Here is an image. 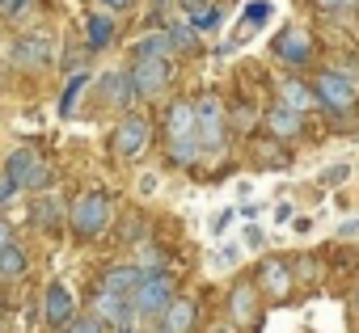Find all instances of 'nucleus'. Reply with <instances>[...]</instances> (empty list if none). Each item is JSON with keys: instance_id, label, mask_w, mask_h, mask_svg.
Instances as JSON below:
<instances>
[{"instance_id": "25", "label": "nucleus", "mask_w": 359, "mask_h": 333, "mask_svg": "<svg viewBox=\"0 0 359 333\" xmlns=\"http://www.w3.org/2000/svg\"><path fill=\"white\" fill-rule=\"evenodd\" d=\"M114 245L140 249V245H144V220H140V215H127V220L118 224V241H114Z\"/></svg>"}, {"instance_id": "39", "label": "nucleus", "mask_w": 359, "mask_h": 333, "mask_svg": "<svg viewBox=\"0 0 359 333\" xmlns=\"http://www.w3.org/2000/svg\"><path fill=\"white\" fill-rule=\"evenodd\" d=\"M245 245L258 249V245H262V228H245Z\"/></svg>"}, {"instance_id": "32", "label": "nucleus", "mask_w": 359, "mask_h": 333, "mask_svg": "<svg viewBox=\"0 0 359 333\" xmlns=\"http://www.w3.org/2000/svg\"><path fill=\"white\" fill-rule=\"evenodd\" d=\"M351 178V164H330V169L321 173V186H342Z\"/></svg>"}, {"instance_id": "10", "label": "nucleus", "mask_w": 359, "mask_h": 333, "mask_svg": "<svg viewBox=\"0 0 359 333\" xmlns=\"http://www.w3.org/2000/svg\"><path fill=\"white\" fill-rule=\"evenodd\" d=\"M304 118H309V114H296V110L283 106V101H271V106L262 110V127H266V135L279 139V143L304 139Z\"/></svg>"}, {"instance_id": "33", "label": "nucleus", "mask_w": 359, "mask_h": 333, "mask_svg": "<svg viewBox=\"0 0 359 333\" xmlns=\"http://www.w3.org/2000/svg\"><path fill=\"white\" fill-rule=\"evenodd\" d=\"M177 5V0H152V9H148V22H161V26H169V9Z\"/></svg>"}, {"instance_id": "21", "label": "nucleus", "mask_w": 359, "mask_h": 333, "mask_svg": "<svg viewBox=\"0 0 359 333\" xmlns=\"http://www.w3.org/2000/svg\"><path fill=\"white\" fill-rule=\"evenodd\" d=\"M26 270H30V257H26V249L18 241L0 245V283H22Z\"/></svg>"}, {"instance_id": "13", "label": "nucleus", "mask_w": 359, "mask_h": 333, "mask_svg": "<svg viewBox=\"0 0 359 333\" xmlns=\"http://www.w3.org/2000/svg\"><path fill=\"white\" fill-rule=\"evenodd\" d=\"M156 325L165 333H195V325H199V299L195 295H173L169 308L156 316Z\"/></svg>"}, {"instance_id": "28", "label": "nucleus", "mask_w": 359, "mask_h": 333, "mask_svg": "<svg viewBox=\"0 0 359 333\" xmlns=\"http://www.w3.org/2000/svg\"><path fill=\"white\" fill-rule=\"evenodd\" d=\"M64 333H110V329H106L93 312H76V316L64 325Z\"/></svg>"}, {"instance_id": "37", "label": "nucleus", "mask_w": 359, "mask_h": 333, "mask_svg": "<svg viewBox=\"0 0 359 333\" xmlns=\"http://www.w3.org/2000/svg\"><path fill=\"white\" fill-rule=\"evenodd\" d=\"M262 17H266V5H262V0H254V5H250V13H245V22H250V26H258Z\"/></svg>"}, {"instance_id": "3", "label": "nucleus", "mask_w": 359, "mask_h": 333, "mask_svg": "<svg viewBox=\"0 0 359 333\" xmlns=\"http://www.w3.org/2000/svg\"><path fill=\"white\" fill-rule=\"evenodd\" d=\"M195 135H199L203 156L224 152V143H229V114H224L220 93H199L195 97Z\"/></svg>"}, {"instance_id": "18", "label": "nucleus", "mask_w": 359, "mask_h": 333, "mask_svg": "<svg viewBox=\"0 0 359 333\" xmlns=\"http://www.w3.org/2000/svg\"><path fill=\"white\" fill-rule=\"evenodd\" d=\"M177 135H195V101L187 97H173L165 106V139H177Z\"/></svg>"}, {"instance_id": "6", "label": "nucleus", "mask_w": 359, "mask_h": 333, "mask_svg": "<svg viewBox=\"0 0 359 333\" xmlns=\"http://www.w3.org/2000/svg\"><path fill=\"white\" fill-rule=\"evenodd\" d=\"M5 178L18 190H47L51 186V169H47V160L34 148H13L5 156Z\"/></svg>"}, {"instance_id": "43", "label": "nucleus", "mask_w": 359, "mask_h": 333, "mask_svg": "<svg viewBox=\"0 0 359 333\" xmlns=\"http://www.w3.org/2000/svg\"><path fill=\"white\" fill-rule=\"evenodd\" d=\"M351 308H355V316H359V287L351 291Z\"/></svg>"}, {"instance_id": "22", "label": "nucleus", "mask_w": 359, "mask_h": 333, "mask_svg": "<svg viewBox=\"0 0 359 333\" xmlns=\"http://www.w3.org/2000/svg\"><path fill=\"white\" fill-rule=\"evenodd\" d=\"M131 55H148V59H173V38H169V30H148L140 43H135V51Z\"/></svg>"}, {"instance_id": "11", "label": "nucleus", "mask_w": 359, "mask_h": 333, "mask_svg": "<svg viewBox=\"0 0 359 333\" xmlns=\"http://www.w3.org/2000/svg\"><path fill=\"white\" fill-rule=\"evenodd\" d=\"M72 316H76V295H72V287L60 283V278H51L47 291H43V320H47L55 333H64V325H68Z\"/></svg>"}, {"instance_id": "40", "label": "nucleus", "mask_w": 359, "mask_h": 333, "mask_svg": "<svg viewBox=\"0 0 359 333\" xmlns=\"http://www.w3.org/2000/svg\"><path fill=\"white\" fill-rule=\"evenodd\" d=\"M275 220H279V224H287V220H292V203H279V211H275Z\"/></svg>"}, {"instance_id": "9", "label": "nucleus", "mask_w": 359, "mask_h": 333, "mask_svg": "<svg viewBox=\"0 0 359 333\" xmlns=\"http://www.w3.org/2000/svg\"><path fill=\"white\" fill-rule=\"evenodd\" d=\"M254 287H258L271 304H283L287 291H292V262L279 257V253L262 257V262H258V278H254Z\"/></svg>"}, {"instance_id": "35", "label": "nucleus", "mask_w": 359, "mask_h": 333, "mask_svg": "<svg viewBox=\"0 0 359 333\" xmlns=\"http://www.w3.org/2000/svg\"><path fill=\"white\" fill-rule=\"evenodd\" d=\"M216 262H220V266H237V262H241V249H237V245H224V249L216 253Z\"/></svg>"}, {"instance_id": "15", "label": "nucleus", "mask_w": 359, "mask_h": 333, "mask_svg": "<svg viewBox=\"0 0 359 333\" xmlns=\"http://www.w3.org/2000/svg\"><path fill=\"white\" fill-rule=\"evenodd\" d=\"M97 97H102V106H110V110H131L135 106V89H131V76H127V68H118V72H106L102 76V89H97Z\"/></svg>"}, {"instance_id": "2", "label": "nucleus", "mask_w": 359, "mask_h": 333, "mask_svg": "<svg viewBox=\"0 0 359 333\" xmlns=\"http://www.w3.org/2000/svg\"><path fill=\"white\" fill-rule=\"evenodd\" d=\"M313 93H317V110H325L334 122H351L359 110V89L338 68H321L313 76Z\"/></svg>"}, {"instance_id": "1", "label": "nucleus", "mask_w": 359, "mask_h": 333, "mask_svg": "<svg viewBox=\"0 0 359 333\" xmlns=\"http://www.w3.org/2000/svg\"><path fill=\"white\" fill-rule=\"evenodd\" d=\"M68 232L76 236V241H97V236H106L110 232V224H114V194L110 190H85L72 207H68Z\"/></svg>"}, {"instance_id": "36", "label": "nucleus", "mask_w": 359, "mask_h": 333, "mask_svg": "<svg viewBox=\"0 0 359 333\" xmlns=\"http://www.w3.org/2000/svg\"><path fill=\"white\" fill-rule=\"evenodd\" d=\"M355 236H359V220H346V224L334 232V241H355Z\"/></svg>"}, {"instance_id": "12", "label": "nucleus", "mask_w": 359, "mask_h": 333, "mask_svg": "<svg viewBox=\"0 0 359 333\" xmlns=\"http://www.w3.org/2000/svg\"><path fill=\"white\" fill-rule=\"evenodd\" d=\"M229 320H233V329H258L262 308H258V287L250 278L233 283V291H229Z\"/></svg>"}, {"instance_id": "20", "label": "nucleus", "mask_w": 359, "mask_h": 333, "mask_svg": "<svg viewBox=\"0 0 359 333\" xmlns=\"http://www.w3.org/2000/svg\"><path fill=\"white\" fill-rule=\"evenodd\" d=\"M110 43H114V17L102 13V9H93L85 17V51H106Z\"/></svg>"}, {"instance_id": "24", "label": "nucleus", "mask_w": 359, "mask_h": 333, "mask_svg": "<svg viewBox=\"0 0 359 333\" xmlns=\"http://www.w3.org/2000/svg\"><path fill=\"white\" fill-rule=\"evenodd\" d=\"M60 220H64V211H60L55 199H39V203L30 207V224H34V228H55Z\"/></svg>"}, {"instance_id": "16", "label": "nucleus", "mask_w": 359, "mask_h": 333, "mask_svg": "<svg viewBox=\"0 0 359 333\" xmlns=\"http://www.w3.org/2000/svg\"><path fill=\"white\" fill-rule=\"evenodd\" d=\"M275 101L292 106L296 114H313V110H317L313 80H304V76H283V80H279V97H275Z\"/></svg>"}, {"instance_id": "34", "label": "nucleus", "mask_w": 359, "mask_h": 333, "mask_svg": "<svg viewBox=\"0 0 359 333\" xmlns=\"http://www.w3.org/2000/svg\"><path fill=\"white\" fill-rule=\"evenodd\" d=\"M177 9H182L187 17H195V13H203V9H212V0H177Z\"/></svg>"}, {"instance_id": "4", "label": "nucleus", "mask_w": 359, "mask_h": 333, "mask_svg": "<svg viewBox=\"0 0 359 333\" xmlns=\"http://www.w3.org/2000/svg\"><path fill=\"white\" fill-rule=\"evenodd\" d=\"M173 295H177V274H173L169 266H156V270H144V283L131 291V308H135L144 320H156V316L169 308Z\"/></svg>"}, {"instance_id": "17", "label": "nucleus", "mask_w": 359, "mask_h": 333, "mask_svg": "<svg viewBox=\"0 0 359 333\" xmlns=\"http://www.w3.org/2000/svg\"><path fill=\"white\" fill-rule=\"evenodd\" d=\"M140 283H144V266L140 262H114L102 274V291H114V295H127V299H131V291Z\"/></svg>"}, {"instance_id": "29", "label": "nucleus", "mask_w": 359, "mask_h": 333, "mask_svg": "<svg viewBox=\"0 0 359 333\" xmlns=\"http://www.w3.org/2000/svg\"><path fill=\"white\" fill-rule=\"evenodd\" d=\"M313 5H317V13H325V17H342V13L359 9V0H313Z\"/></svg>"}, {"instance_id": "27", "label": "nucleus", "mask_w": 359, "mask_h": 333, "mask_svg": "<svg viewBox=\"0 0 359 333\" xmlns=\"http://www.w3.org/2000/svg\"><path fill=\"white\" fill-rule=\"evenodd\" d=\"M258 164H275V169H283V164H287V152L279 148V139H258Z\"/></svg>"}, {"instance_id": "38", "label": "nucleus", "mask_w": 359, "mask_h": 333, "mask_svg": "<svg viewBox=\"0 0 359 333\" xmlns=\"http://www.w3.org/2000/svg\"><path fill=\"white\" fill-rule=\"evenodd\" d=\"M13 194H18V186H13V182H9L5 173H0V207H5V203H9Z\"/></svg>"}, {"instance_id": "31", "label": "nucleus", "mask_w": 359, "mask_h": 333, "mask_svg": "<svg viewBox=\"0 0 359 333\" xmlns=\"http://www.w3.org/2000/svg\"><path fill=\"white\" fill-rule=\"evenodd\" d=\"M93 5H102V13H110V17L135 13V0H93Z\"/></svg>"}, {"instance_id": "30", "label": "nucleus", "mask_w": 359, "mask_h": 333, "mask_svg": "<svg viewBox=\"0 0 359 333\" xmlns=\"http://www.w3.org/2000/svg\"><path fill=\"white\" fill-rule=\"evenodd\" d=\"M30 5H34V0H5V5H0V17H5V22H18V17H26Z\"/></svg>"}, {"instance_id": "5", "label": "nucleus", "mask_w": 359, "mask_h": 333, "mask_svg": "<svg viewBox=\"0 0 359 333\" xmlns=\"http://www.w3.org/2000/svg\"><path fill=\"white\" fill-rule=\"evenodd\" d=\"M127 76H131V89H135V101H152V97H161L169 85H173V59H148V55H131V68H127Z\"/></svg>"}, {"instance_id": "45", "label": "nucleus", "mask_w": 359, "mask_h": 333, "mask_svg": "<svg viewBox=\"0 0 359 333\" xmlns=\"http://www.w3.org/2000/svg\"><path fill=\"white\" fill-rule=\"evenodd\" d=\"M152 333H165V329H161V325H156V329H152Z\"/></svg>"}, {"instance_id": "44", "label": "nucleus", "mask_w": 359, "mask_h": 333, "mask_svg": "<svg viewBox=\"0 0 359 333\" xmlns=\"http://www.w3.org/2000/svg\"><path fill=\"white\" fill-rule=\"evenodd\" d=\"M0 325H5V304H0Z\"/></svg>"}, {"instance_id": "7", "label": "nucleus", "mask_w": 359, "mask_h": 333, "mask_svg": "<svg viewBox=\"0 0 359 333\" xmlns=\"http://www.w3.org/2000/svg\"><path fill=\"white\" fill-rule=\"evenodd\" d=\"M110 148H114V156L118 160H140L148 148H152V122H148V114H123L118 118V127H114V135H110Z\"/></svg>"}, {"instance_id": "26", "label": "nucleus", "mask_w": 359, "mask_h": 333, "mask_svg": "<svg viewBox=\"0 0 359 333\" xmlns=\"http://www.w3.org/2000/svg\"><path fill=\"white\" fill-rule=\"evenodd\" d=\"M85 85H89V72H76V76L68 80V89L60 93V114H64V118L76 110V97H81V89H85Z\"/></svg>"}, {"instance_id": "23", "label": "nucleus", "mask_w": 359, "mask_h": 333, "mask_svg": "<svg viewBox=\"0 0 359 333\" xmlns=\"http://www.w3.org/2000/svg\"><path fill=\"white\" fill-rule=\"evenodd\" d=\"M169 30V38H173V51H182V55H195L199 51V30L191 26V22H173V26H165Z\"/></svg>"}, {"instance_id": "8", "label": "nucleus", "mask_w": 359, "mask_h": 333, "mask_svg": "<svg viewBox=\"0 0 359 333\" xmlns=\"http://www.w3.org/2000/svg\"><path fill=\"white\" fill-rule=\"evenodd\" d=\"M271 55L287 68H304V64H313V34L300 30V26H283L271 38Z\"/></svg>"}, {"instance_id": "19", "label": "nucleus", "mask_w": 359, "mask_h": 333, "mask_svg": "<svg viewBox=\"0 0 359 333\" xmlns=\"http://www.w3.org/2000/svg\"><path fill=\"white\" fill-rule=\"evenodd\" d=\"M165 160L173 169H195L203 160V148H199V135H177V139H165Z\"/></svg>"}, {"instance_id": "42", "label": "nucleus", "mask_w": 359, "mask_h": 333, "mask_svg": "<svg viewBox=\"0 0 359 333\" xmlns=\"http://www.w3.org/2000/svg\"><path fill=\"white\" fill-rule=\"evenodd\" d=\"M212 333H241V329H233V325H216Z\"/></svg>"}, {"instance_id": "14", "label": "nucleus", "mask_w": 359, "mask_h": 333, "mask_svg": "<svg viewBox=\"0 0 359 333\" xmlns=\"http://www.w3.org/2000/svg\"><path fill=\"white\" fill-rule=\"evenodd\" d=\"M51 64V34H22L18 43H13V68H22V72H43Z\"/></svg>"}, {"instance_id": "41", "label": "nucleus", "mask_w": 359, "mask_h": 333, "mask_svg": "<svg viewBox=\"0 0 359 333\" xmlns=\"http://www.w3.org/2000/svg\"><path fill=\"white\" fill-rule=\"evenodd\" d=\"M13 241V228H9V220H0V245H9Z\"/></svg>"}]
</instances>
